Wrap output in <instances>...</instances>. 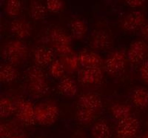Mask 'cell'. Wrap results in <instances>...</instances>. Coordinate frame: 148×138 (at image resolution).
<instances>
[{"label":"cell","instance_id":"28","mask_svg":"<svg viewBox=\"0 0 148 138\" xmlns=\"http://www.w3.org/2000/svg\"><path fill=\"white\" fill-rule=\"evenodd\" d=\"M18 126L12 122L4 123L0 125V138H9L18 133Z\"/></svg>","mask_w":148,"mask_h":138},{"label":"cell","instance_id":"8","mask_svg":"<svg viewBox=\"0 0 148 138\" xmlns=\"http://www.w3.org/2000/svg\"><path fill=\"white\" fill-rule=\"evenodd\" d=\"M146 23V18L143 12L140 10H133L124 17L121 21V27L126 31H135L141 29Z\"/></svg>","mask_w":148,"mask_h":138},{"label":"cell","instance_id":"37","mask_svg":"<svg viewBox=\"0 0 148 138\" xmlns=\"http://www.w3.org/2000/svg\"><path fill=\"white\" fill-rule=\"evenodd\" d=\"M141 138H148V132H146L145 134H144Z\"/></svg>","mask_w":148,"mask_h":138},{"label":"cell","instance_id":"15","mask_svg":"<svg viewBox=\"0 0 148 138\" xmlns=\"http://www.w3.org/2000/svg\"><path fill=\"white\" fill-rule=\"evenodd\" d=\"M90 133L92 138H109L110 127L105 119H99L95 122L91 127Z\"/></svg>","mask_w":148,"mask_h":138},{"label":"cell","instance_id":"19","mask_svg":"<svg viewBox=\"0 0 148 138\" xmlns=\"http://www.w3.org/2000/svg\"><path fill=\"white\" fill-rule=\"evenodd\" d=\"M16 111V102L8 97H2L0 99V117L8 118Z\"/></svg>","mask_w":148,"mask_h":138},{"label":"cell","instance_id":"31","mask_svg":"<svg viewBox=\"0 0 148 138\" xmlns=\"http://www.w3.org/2000/svg\"><path fill=\"white\" fill-rule=\"evenodd\" d=\"M53 49L55 52H56L58 54L62 56V57H64V56L70 55V54H73L71 45H61V46H53Z\"/></svg>","mask_w":148,"mask_h":138},{"label":"cell","instance_id":"2","mask_svg":"<svg viewBox=\"0 0 148 138\" xmlns=\"http://www.w3.org/2000/svg\"><path fill=\"white\" fill-rule=\"evenodd\" d=\"M36 123L42 126H51L58 120L59 109L53 102H42L35 106Z\"/></svg>","mask_w":148,"mask_h":138},{"label":"cell","instance_id":"22","mask_svg":"<svg viewBox=\"0 0 148 138\" xmlns=\"http://www.w3.org/2000/svg\"><path fill=\"white\" fill-rule=\"evenodd\" d=\"M130 106L126 104H115L110 108V113L113 117L116 120H120L132 115Z\"/></svg>","mask_w":148,"mask_h":138},{"label":"cell","instance_id":"12","mask_svg":"<svg viewBox=\"0 0 148 138\" xmlns=\"http://www.w3.org/2000/svg\"><path fill=\"white\" fill-rule=\"evenodd\" d=\"M10 31L16 37L24 39L30 35L32 26L25 19H16L10 24Z\"/></svg>","mask_w":148,"mask_h":138},{"label":"cell","instance_id":"20","mask_svg":"<svg viewBox=\"0 0 148 138\" xmlns=\"http://www.w3.org/2000/svg\"><path fill=\"white\" fill-rule=\"evenodd\" d=\"M27 88L32 96L34 97H42L49 92L47 81L46 82H28Z\"/></svg>","mask_w":148,"mask_h":138},{"label":"cell","instance_id":"30","mask_svg":"<svg viewBox=\"0 0 148 138\" xmlns=\"http://www.w3.org/2000/svg\"><path fill=\"white\" fill-rule=\"evenodd\" d=\"M47 10L52 13H57L62 9L64 2L59 0H48L45 3Z\"/></svg>","mask_w":148,"mask_h":138},{"label":"cell","instance_id":"36","mask_svg":"<svg viewBox=\"0 0 148 138\" xmlns=\"http://www.w3.org/2000/svg\"><path fill=\"white\" fill-rule=\"evenodd\" d=\"M9 138H26V137H25V135H24V134H22V132H18V133L13 135V136H11L10 137H9Z\"/></svg>","mask_w":148,"mask_h":138},{"label":"cell","instance_id":"7","mask_svg":"<svg viewBox=\"0 0 148 138\" xmlns=\"http://www.w3.org/2000/svg\"><path fill=\"white\" fill-rule=\"evenodd\" d=\"M78 79L83 85H98L103 79V71L100 67H82L78 73Z\"/></svg>","mask_w":148,"mask_h":138},{"label":"cell","instance_id":"21","mask_svg":"<svg viewBox=\"0 0 148 138\" xmlns=\"http://www.w3.org/2000/svg\"><path fill=\"white\" fill-rule=\"evenodd\" d=\"M18 73L13 65L9 63L2 64L0 66V80L2 83H10L15 80Z\"/></svg>","mask_w":148,"mask_h":138},{"label":"cell","instance_id":"32","mask_svg":"<svg viewBox=\"0 0 148 138\" xmlns=\"http://www.w3.org/2000/svg\"><path fill=\"white\" fill-rule=\"evenodd\" d=\"M139 74L144 83L148 86V59L141 62L139 68Z\"/></svg>","mask_w":148,"mask_h":138},{"label":"cell","instance_id":"26","mask_svg":"<svg viewBox=\"0 0 148 138\" xmlns=\"http://www.w3.org/2000/svg\"><path fill=\"white\" fill-rule=\"evenodd\" d=\"M61 60L64 64L65 71L69 73H73L76 71L79 68V66H80L79 57L76 54H70V55L62 57Z\"/></svg>","mask_w":148,"mask_h":138},{"label":"cell","instance_id":"1","mask_svg":"<svg viewBox=\"0 0 148 138\" xmlns=\"http://www.w3.org/2000/svg\"><path fill=\"white\" fill-rule=\"evenodd\" d=\"M28 49L25 44L18 39L10 40L5 46L2 51V57L8 63L13 66L21 64L25 61Z\"/></svg>","mask_w":148,"mask_h":138},{"label":"cell","instance_id":"10","mask_svg":"<svg viewBox=\"0 0 148 138\" xmlns=\"http://www.w3.org/2000/svg\"><path fill=\"white\" fill-rule=\"evenodd\" d=\"M90 46L97 51L108 50L112 46L110 36L105 30H95L90 37Z\"/></svg>","mask_w":148,"mask_h":138},{"label":"cell","instance_id":"14","mask_svg":"<svg viewBox=\"0 0 148 138\" xmlns=\"http://www.w3.org/2000/svg\"><path fill=\"white\" fill-rule=\"evenodd\" d=\"M57 88L61 95L66 97H73L78 92V86L76 81L68 76H64L60 79Z\"/></svg>","mask_w":148,"mask_h":138},{"label":"cell","instance_id":"24","mask_svg":"<svg viewBox=\"0 0 148 138\" xmlns=\"http://www.w3.org/2000/svg\"><path fill=\"white\" fill-rule=\"evenodd\" d=\"M28 82H46L45 73L44 71L38 66H34L28 68L26 70Z\"/></svg>","mask_w":148,"mask_h":138},{"label":"cell","instance_id":"16","mask_svg":"<svg viewBox=\"0 0 148 138\" xmlns=\"http://www.w3.org/2000/svg\"><path fill=\"white\" fill-rule=\"evenodd\" d=\"M49 39L53 46L61 45H71V37L59 28L51 29L49 34Z\"/></svg>","mask_w":148,"mask_h":138},{"label":"cell","instance_id":"13","mask_svg":"<svg viewBox=\"0 0 148 138\" xmlns=\"http://www.w3.org/2000/svg\"><path fill=\"white\" fill-rule=\"evenodd\" d=\"M79 62L82 67H100L102 66V58L93 51L84 50L78 54Z\"/></svg>","mask_w":148,"mask_h":138},{"label":"cell","instance_id":"11","mask_svg":"<svg viewBox=\"0 0 148 138\" xmlns=\"http://www.w3.org/2000/svg\"><path fill=\"white\" fill-rule=\"evenodd\" d=\"M55 51L47 46H39L36 48L34 52V59L36 64L39 67L50 66L54 60Z\"/></svg>","mask_w":148,"mask_h":138},{"label":"cell","instance_id":"9","mask_svg":"<svg viewBox=\"0 0 148 138\" xmlns=\"http://www.w3.org/2000/svg\"><path fill=\"white\" fill-rule=\"evenodd\" d=\"M78 107L84 109L99 111L102 108V101L100 97L92 92L84 93L78 99Z\"/></svg>","mask_w":148,"mask_h":138},{"label":"cell","instance_id":"27","mask_svg":"<svg viewBox=\"0 0 148 138\" xmlns=\"http://www.w3.org/2000/svg\"><path fill=\"white\" fill-rule=\"evenodd\" d=\"M49 74L54 79H62L64 76L65 68L61 59H54L48 68Z\"/></svg>","mask_w":148,"mask_h":138},{"label":"cell","instance_id":"4","mask_svg":"<svg viewBox=\"0 0 148 138\" xmlns=\"http://www.w3.org/2000/svg\"><path fill=\"white\" fill-rule=\"evenodd\" d=\"M127 57L125 50H116L108 56L104 61V67L110 75H117L124 71Z\"/></svg>","mask_w":148,"mask_h":138},{"label":"cell","instance_id":"3","mask_svg":"<svg viewBox=\"0 0 148 138\" xmlns=\"http://www.w3.org/2000/svg\"><path fill=\"white\" fill-rule=\"evenodd\" d=\"M15 115L18 121L23 126H30L36 123L35 106L27 99L19 98L16 101Z\"/></svg>","mask_w":148,"mask_h":138},{"label":"cell","instance_id":"5","mask_svg":"<svg viewBox=\"0 0 148 138\" xmlns=\"http://www.w3.org/2000/svg\"><path fill=\"white\" fill-rule=\"evenodd\" d=\"M140 128L139 121L136 117L131 116L118 121L116 134L118 138H135Z\"/></svg>","mask_w":148,"mask_h":138},{"label":"cell","instance_id":"29","mask_svg":"<svg viewBox=\"0 0 148 138\" xmlns=\"http://www.w3.org/2000/svg\"><path fill=\"white\" fill-rule=\"evenodd\" d=\"M22 2L18 0H9L5 5V11L10 17H17L22 10Z\"/></svg>","mask_w":148,"mask_h":138},{"label":"cell","instance_id":"33","mask_svg":"<svg viewBox=\"0 0 148 138\" xmlns=\"http://www.w3.org/2000/svg\"><path fill=\"white\" fill-rule=\"evenodd\" d=\"M126 3L131 8H138L141 7L145 3V1L144 0H128L126 1Z\"/></svg>","mask_w":148,"mask_h":138},{"label":"cell","instance_id":"23","mask_svg":"<svg viewBox=\"0 0 148 138\" xmlns=\"http://www.w3.org/2000/svg\"><path fill=\"white\" fill-rule=\"evenodd\" d=\"M47 8L40 2L32 1L30 5V16L35 20H41L46 17L47 15Z\"/></svg>","mask_w":148,"mask_h":138},{"label":"cell","instance_id":"18","mask_svg":"<svg viewBox=\"0 0 148 138\" xmlns=\"http://www.w3.org/2000/svg\"><path fill=\"white\" fill-rule=\"evenodd\" d=\"M71 37L75 39H81L88 32V25L82 19H75L71 22Z\"/></svg>","mask_w":148,"mask_h":138},{"label":"cell","instance_id":"25","mask_svg":"<svg viewBox=\"0 0 148 138\" xmlns=\"http://www.w3.org/2000/svg\"><path fill=\"white\" fill-rule=\"evenodd\" d=\"M98 113L99 112L92 111V110L78 108L77 112H76V119L82 124L88 125L92 123L96 119Z\"/></svg>","mask_w":148,"mask_h":138},{"label":"cell","instance_id":"6","mask_svg":"<svg viewBox=\"0 0 148 138\" xmlns=\"http://www.w3.org/2000/svg\"><path fill=\"white\" fill-rule=\"evenodd\" d=\"M148 53L147 44L144 40H135L130 46L127 57L131 64H138L145 60Z\"/></svg>","mask_w":148,"mask_h":138},{"label":"cell","instance_id":"35","mask_svg":"<svg viewBox=\"0 0 148 138\" xmlns=\"http://www.w3.org/2000/svg\"><path fill=\"white\" fill-rule=\"evenodd\" d=\"M71 138H88L84 135V133L82 131H76L71 136Z\"/></svg>","mask_w":148,"mask_h":138},{"label":"cell","instance_id":"34","mask_svg":"<svg viewBox=\"0 0 148 138\" xmlns=\"http://www.w3.org/2000/svg\"><path fill=\"white\" fill-rule=\"evenodd\" d=\"M140 34L145 39H148V22H146V23L141 28Z\"/></svg>","mask_w":148,"mask_h":138},{"label":"cell","instance_id":"17","mask_svg":"<svg viewBox=\"0 0 148 138\" xmlns=\"http://www.w3.org/2000/svg\"><path fill=\"white\" fill-rule=\"evenodd\" d=\"M131 100L136 107L145 108L148 106V91L145 87L136 88L132 92Z\"/></svg>","mask_w":148,"mask_h":138}]
</instances>
